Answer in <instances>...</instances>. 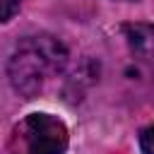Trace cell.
I'll list each match as a JSON object with an SVG mask.
<instances>
[{"instance_id":"cell-3","label":"cell","mask_w":154,"mask_h":154,"mask_svg":"<svg viewBox=\"0 0 154 154\" xmlns=\"http://www.w3.org/2000/svg\"><path fill=\"white\" fill-rule=\"evenodd\" d=\"M123 34H125V41L132 48V53L144 55V58L154 55V24H147V22L125 24Z\"/></svg>"},{"instance_id":"cell-2","label":"cell","mask_w":154,"mask_h":154,"mask_svg":"<svg viewBox=\"0 0 154 154\" xmlns=\"http://www.w3.org/2000/svg\"><path fill=\"white\" fill-rule=\"evenodd\" d=\"M67 125L53 113H29L10 132V154H65Z\"/></svg>"},{"instance_id":"cell-4","label":"cell","mask_w":154,"mask_h":154,"mask_svg":"<svg viewBox=\"0 0 154 154\" xmlns=\"http://www.w3.org/2000/svg\"><path fill=\"white\" fill-rule=\"evenodd\" d=\"M140 149L142 154H154V123L140 130Z\"/></svg>"},{"instance_id":"cell-5","label":"cell","mask_w":154,"mask_h":154,"mask_svg":"<svg viewBox=\"0 0 154 154\" xmlns=\"http://www.w3.org/2000/svg\"><path fill=\"white\" fill-rule=\"evenodd\" d=\"M19 12V0H0V22H10Z\"/></svg>"},{"instance_id":"cell-1","label":"cell","mask_w":154,"mask_h":154,"mask_svg":"<svg viewBox=\"0 0 154 154\" xmlns=\"http://www.w3.org/2000/svg\"><path fill=\"white\" fill-rule=\"evenodd\" d=\"M65 63H67L65 46L55 36L38 34V36L24 38L14 48L7 65V75L14 91H19L26 99H34L46 87L48 79L60 75Z\"/></svg>"}]
</instances>
